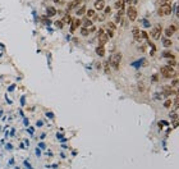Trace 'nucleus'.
<instances>
[{
    "mask_svg": "<svg viewBox=\"0 0 179 169\" xmlns=\"http://www.w3.org/2000/svg\"><path fill=\"white\" fill-rule=\"evenodd\" d=\"M162 56H164V58H168V59H175V55H174L171 51H169V50L164 51V53H162Z\"/></svg>",
    "mask_w": 179,
    "mask_h": 169,
    "instance_id": "nucleus-18",
    "label": "nucleus"
},
{
    "mask_svg": "<svg viewBox=\"0 0 179 169\" xmlns=\"http://www.w3.org/2000/svg\"><path fill=\"white\" fill-rule=\"evenodd\" d=\"M178 63H176V60L175 59H169L168 60V65H170V67H175Z\"/></svg>",
    "mask_w": 179,
    "mask_h": 169,
    "instance_id": "nucleus-28",
    "label": "nucleus"
},
{
    "mask_svg": "<svg viewBox=\"0 0 179 169\" xmlns=\"http://www.w3.org/2000/svg\"><path fill=\"white\" fill-rule=\"evenodd\" d=\"M123 22V17L119 16V14H115V18H114V23H122Z\"/></svg>",
    "mask_w": 179,
    "mask_h": 169,
    "instance_id": "nucleus-25",
    "label": "nucleus"
},
{
    "mask_svg": "<svg viewBox=\"0 0 179 169\" xmlns=\"http://www.w3.org/2000/svg\"><path fill=\"white\" fill-rule=\"evenodd\" d=\"M133 3H134V4H137V3H138V0H134V2H133Z\"/></svg>",
    "mask_w": 179,
    "mask_h": 169,
    "instance_id": "nucleus-38",
    "label": "nucleus"
},
{
    "mask_svg": "<svg viewBox=\"0 0 179 169\" xmlns=\"http://www.w3.org/2000/svg\"><path fill=\"white\" fill-rule=\"evenodd\" d=\"M79 32H81V35L84 36V37L90 35V31H88V28H86V27H81V31H79Z\"/></svg>",
    "mask_w": 179,
    "mask_h": 169,
    "instance_id": "nucleus-21",
    "label": "nucleus"
},
{
    "mask_svg": "<svg viewBox=\"0 0 179 169\" xmlns=\"http://www.w3.org/2000/svg\"><path fill=\"white\" fill-rule=\"evenodd\" d=\"M109 65H110V63H109V62H105V73H106V74L110 73V68H109Z\"/></svg>",
    "mask_w": 179,
    "mask_h": 169,
    "instance_id": "nucleus-31",
    "label": "nucleus"
},
{
    "mask_svg": "<svg viewBox=\"0 0 179 169\" xmlns=\"http://www.w3.org/2000/svg\"><path fill=\"white\" fill-rule=\"evenodd\" d=\"M106 27H108L109 30H111V31H115V30H117V25H115L114 22H108V23H106Z\"/></svg>",
    "mask_w": 179,
    "mask_h": 169,
    "instance_id": "nucleus-20",
    "label": "nucleus"
},
{
    "mask_svg": "<svg viewBox=\"0 0 179 169\" xmlns=\"http://www.w3.org/2000/svg\"><path fill=\"white\" fill-rule=\"evenodd\" d=\"M55 26H56L58 28H63V26H64V23L61 22V19H60V21H55Z\"/></svg>",
    "mask_w": 179,
    "mask_h": 169,
    "instance_id": "nucleus-30",
    "label": "nucleus"
},
{
    "mask_svg": "<svg viewBox=\"0 0 179 169\" xmlns=\"http://www.w3.org/2000/svg\"><path fill=\"white\" fill-rule=\"evenodd\" d=\"M139 32H141V30H139L138 27H133V30H132V35H133V37H134V40H136L137 42H142V39H141Z\"/></svg>",
    "mask_w": 179,
    "mask_h": 169,
    "instance_id": "nucleus-10",
    "label": "nucleus"
},
{
    "mask_svg": "<svg viewBox=\"0 0 179 169\" xmlns=\"http://www.w3.org/2000/svg\"><path fill=\"white\" fill-rule=\"evenodd\" d=\"M96 54H97L99 56H104V55H105V49H104V46H97V47H96Z\"/></svg>",
    "mask_w": 179,
    "mask_h": 169,
    "instance_id": "nucleus-19",
    "label": "nucleus"
},
{
    "mask_svg": "<svg viewBox=\"0 0 179 169\" xmlns=\"http://www.w3.org/2000/svg\"><path fill=\"white\" fill-rule=\"evenodd\" d=\"M108 41H109V37H108V35L105 32L99 35V46H105L108 44Z\"/></svg>",
    "mask_w": 179,
    "mask_h": 169,
    "instance_id": "nucleus-9",
    "label": "nucleus"
},
{
    "mask_svg": "<svg viewBox=\"0 0 179 169\" xmlns=\"http://www.w3.org/2000/svg\"><path fill=\"white\" fill-rule=\"evenodd\" d=\"M178 86V78H174L171 81V84H170V87H176Z\"/></svg>",
    "mask_w": 179,
    "mask_h": 169,
    "instance_id": "nucleus-32",
    "label": "nucleus"
},
{
    "mask_svg": "<svg viewBox=\"0 0 179 169\" xmlns=\"http://www.w3.org/2000/svg\"><path fill=\"white\" fill-rule=\"evenodd\" d=\"M86 10H87V7L83 4V5H79L78 8H77V12H75V14L78 16V17H81V16H83L84 13H86Z\"/></svg>",
    "mask_w": 179,
    "mask_h": 169,
    "instance_id": "nucleus-13",
    "label": "nucleus"
},
{
    "mask_svg": "<svg viewBox=\"0 0 179 169\" xmlns=\"http://www.w3.org/2000/svg\"><path fill=\"white\" fill-rule=\"evenodd\" d=\"M162 94L165 96H173V95H176V91L173 90L171 87H164L162 89Z\"/></svg>",
    "mask_w": 179,
    "mask_h": 169,
    "instance_id": "nucleus-11",
    "label": "nucleus"
},
{
    "mask_svg": "<svg viewBox=\"0 0 179 169\" xmlns=\"http://www.w3.org/2000/svg\"><path fill=\"white\" fill-rule=\"evenodd\" d=\"M124 2V4H129L131 5V3H132V0H123Z\"/></svg>",
    "mask_w": 179,
    "mask_h": 169,
    "instance_id": "nucleus-36",
    "label": "nucleus"
},
{
    "mask_svg": "<svg viewBox=\"0 0 179 169\" xmlns=\"http://www.w3.org/2000/svg\"><path fill=\"white\" fill-rule=\"evenodd\" d=\"M53 3H60V0H51Z\"/></svg>",
    "mask_w": 179,
    "mask_h": 169,
    "instance_id": "nucleus-37",
    "label": "nucleus"
},
{
    "mask_svg": "<svg viewBox=\"0 0 179 169\" xmlns=\"http://www.w3.org/2000/svg\"><path fill=\"white\" fill-rule=\"evenodd\" d=\"M84 14H86V17H87V18L92 19V17H94V16L96 14V10H95V9H91V8H90V9H87V10H86V13H84Z\"/></svg>",
    "mask_w": 179,
    "mask_h": 169,
    "instance_id": "nucleus-17",
    "label": "nucleus"
},
{
    "mask_svg": "<svg viewBox=\"0 0 179 169\" xmlns=\"http://www.w3.org/2000/svg\"><path fill=\"white\" fill-rule=\"evenodd\" d=\"M173 13V9H171V4H164L160 7L159 9V16L160 17H165V16H170Z\"/></svg>",
    "mask_w": 179,
    "mask_h": 169,
    "instance_id": "nucleus-4",
    "label": "nucleus"
},
{
    "mask_svg": "<svg viewBox=\"0 0 179 169\" xmlns=\"http://www.w3.org/2000/svg\"><path fill=\"white\" fill-rule=\"evenodd\" d=\"M96 30H97V28H96V26H94V25H92L91 27H90V28H88V31H90V33H92V32H95Z\"/></svg>",
    "mask_w": 179,
    "mask_h": 169,
    "instance_id": "nucleus-35",
    "label": "nucleus"
},
{
    "mask_svg": "<svg viewBox=\"0 0 179 169\" xmlns=\"http://www.w3.org/2000/svg\"><path fill=\"white\" fill-rule=\"evenodd\" d=\"M41 21H42L44 23H46V25H50V23H51V21H50V18H49L47 16H41Z\"/></svg>",
    "mask_w": 179,
    "mask_h": 169,
    "instance_id": "nucleus-24",
    "label": "nucleus"
},
{
    "mask_svg": "<svg viewBox=\"0 0 179 169\" xmlns=\"http://www.w3.org/2000/svg\"><path fill=\"white\" fill-rule=\"evenodd\" d=\"M106 35H108V37H113V36H114V31H111V30H109V28H108Z\"/></svg>",
    "mask_w": 179,
    "mask_h": 169,
    "instance_id": "nucleus-34",
    "label": "nucleus"
},
{
    "mask_svg": "<svg viewBox=\"0 0 179 169\" xmlns=\"http://www.w3.org/2000/svg\"><path fill=\"white\" fill-rule=\"evenodd\" d=\"M139 35H141V39H145V40H147V41H148V37H150V36H148V33H147L146 31H141V32H139Z\"/></svg>",
    "mask_w": 179,
    "mask_h": 169,
    "instance_id": "nucleus-27",
    "label": "nucleus"
},
{
    "mask_svg": "<svg viewBox=\"0 0 179 169\" xmlns=\"http://www.w3.org/2000/svg\"><path fill=\"white\" fill-rule=\"evenodd\" d=\"M178 31V27H176V25H170V26H168L166 28H165V35L168 36V37H171L175 32Z\"/></svg>",
    "mask_w": 179,
    "mask_h": 169,
    "instance_id": "nucleus-8",
    "label": "nucleus"
},
{
    "mask_svg": "<svg viewBox=\"0 0 179 169\" xmlns=\"http://www.w3.org/2000/svg\"><path fill=\"white\" fill-rule=\"evenodd\" d=\"M150 33H151V37H152L154 40H159V39L161 37V33H162V26L159 25V23L154 25Z\"/></svg>",
    "mask_w": 179,
    "mask_h": 169,
    "instance_id": "nucleus-3",
    "label": "nucleus"
},
{
    "mask_svg": "<svg viewBox=\"0 0 179 169\" xmlns=\"http://www.w3.org/2000/svg\"><path fill=\"white\" fill-rule=\"evenodd\" d=\"M157 2L160 3V5H164V4H171L173 0H157Z\"/></svg>",
    "mask_w": 179,
    "mask_h": 169,
    "instance_id": "nucleus-29",
    "label": "nucleus"
},
{
    "mask_svg": "<svg viewBox=\"0 0 179 169\" xmlns=\"http://www.w3.org/2000/svg\"><path fill=\"white\" fill-rule=\"evenodd\" d=\"M81 3H82V0H72V2H69V3L67 4V9H65V12H67V13L72 12L73 9L78 8V7L81 5Z\"/></svg>",
    "mask_w": 179,
    "mask_h": 169,
    "instance_id": "nucleus-6",
    "label": "nucleus"
},
{
    "mask_svg": "<svg viewBox=\"0 0 179 169\" xmlns=\"http://www.w3.org/2000/svg\"><path fill=\"white\" fill-rule=\"evenodd\" d=\"M162 45H164L165 47H170V46L173 45V41H171L170 39H165V40H164V42H162Z\"/></svg>",
    "mask_w": 179,
    "mask_h": 169,
    "instance_id": "nucleus-22",
    "label": "nucleus"
},
{
    "mask_svg": "<svg viewBox=\"0 0 179 169\" xmlns=\"http://www.w3.org/2000/svg\"><path fill=\"white\" fill-rule=\"evenodd\" d=\"M170 118L173 119V120H175L176 122V119H178V110H174V112H170Z\"/></svg>",
    "mask_w": 179,
    "mask_h": 169,
    "instance_id": "nucleus-23",
    "label": "nucleus"
},
{
    "mask_svg": "<svg viewBox=\"0 0 179 169\" xmlns=\"http://www.w3.org/2000/svg\"><path fill=\"white\" fill-rule=\"evenodd\" d=\"M122 58H123L122 53H120V51H117V53H114V55H113V56L109 59V63L113 65V68H114L115 70H119V67H120Z\"/></svg>",
    "mask_w": 179,
    "mask_h": 169,
    "instance_id": "nucleus-2",
    "label": "nucleus"
},
{
    "mask_svg": "<svg viewBox=\"0 0 179 169\" xmlns=\"http://www.w3.org/2000/svg\"><path fill=\"white\" fill-rule=\"evenodd\" d=\"M103 12H104V14H105V16L110 14V13H111V7H109V5L106 7V5H105V8L103 9Z\"/></svg>",
    "mask_w": 179,
    "mask_h": 169,
    "instance_id": "nucleus-26",
    "label": "nucleus"
},
{
    "mask_svg": "<svg viewBox=\"0 0 179 169\" xmlns=\"http://www.w3.org/2000/svg\"><path fill=\"white\" fill-rule=\"evenodd\" d=\"M72 21H73V18H72V16H70L69 13L64 14V17H63V19H61V22H63L64 25H70Z\"/></svg>",
    "mask_w": 179,
    "mask_h": 169,
    "instance_id": "nucleus-14",
    "label": "nucleus"
},
{
    "mask_svg": "<svg viewBox=\"0 0 179 169\" xmlns=\"http://www.w3.org/2000/svg\"><path fill=\"white\" fill-rule=\"evenodd\" d=\"M124 7H125V4H124L123 0H117L115 4H114V8H115L117 10H118V9H124Z\"/></svg>",
    "mask_w": 179,
    "mask_h": 169,
    "instance_id": "nucleus-16",
    "label": "nucleus"
},
{
    "mask_svg": "<svg viewBox=\"0 0 179 169\" xmlns=\"http://www.w3.org/2000/svg\"><path fill=\"white\" fill-rule=\"evenodd\" d=\"M160 72H161V74H162L164 77H166V78H176V77H178L176 72H175L174 68L170 67V65H162V67L160 68Z\"/></svg>",
    "mask_w": 179,
    "mask_h": 169,
    "instance_id": "nucleus-1",
    "label": "nucleus"
},
{
    "mask_svg": "<svg viewBox=\"0 0 179 169\" xmlns=\"http://www.w3.org/2000/svg\"><path fill=\"white\" fill-rule=\"evenodd\" d=\"M171 105H173V101H171V100H166V101H165V104H164V106H165V108H168V109H169Z\"/></svg>",
    "mask_w": 179,
    "mask_h": 169,
    "instance_id": "nucleus-33",
    "label": "nucleus"
},
{
    "mask_svg": "<svg viewBox=\"0 0 179 169\" xmlns=\"http://www.w3.org/2000/svg\"><path fill=\"white\" fill-rule=\"evenodd\" d=\"M127 16H128V19H129L131 22H134V21L137 19L138 12H137V9H136L133 5H128V8H127Z\"/></svg>",
    "mask_w": 179,
    "mask_h": 169,
    "instance_id": "nucleus-5",
    "label": "nucleus"
},
{
    "mask_svg": "<svg viewBox=\"0 0 179 169\" xmlns=\"http://www.w3.org/2000/svg\"><path fill=\"white\" fill-rule=\"evenodd\" d=\"M82 23H83V25H82V27H86V28H90V27H91V26L94 25L92 19H90V18H87V17L82 21Z\"/></svg>",
    "mask_w": 179,
    "mask_h": 169,
    "instance_id": "nucleus-15",
    "label": "nucleus"
},
{
    "mask_svg": "<svg viewBox=\"0 0 179 169\" xmlns=\"http://www.w3.org/2000/svg\"><path fill=\"white\" fill-rule=\"evenodd\" d=\"M56 13H58V10H56L54 7H47V8H46V16H47L49 18L54 17Z\"/></svg>",
    "mask_w": 179,
    "mask_h": 169,
    "instance_id": "nucleus-12",
    "label": "nucleus"
},
{
    "mask_svg": "<svg viewBox=\"0 0 179 169\" xmlns=\"http://www.w3.org/2000/svg\"><path fill=\"white\" fill-rule=\"evenodd\" d=\"M81 26H82V21H81L79 18H74V19L72 21V23H70V33H74L75 30L79 28Z\"/></svg>",
    "mask_w": 179,
    "mask_h": 169,
    "instance_id": "nucleus-7",
    "label": "nucleus"
}]
</instances>
